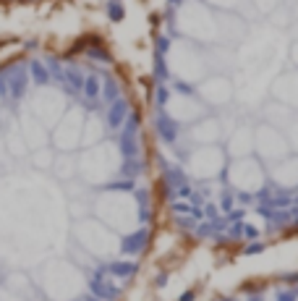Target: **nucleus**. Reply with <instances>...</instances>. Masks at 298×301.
<instances>
[{"label": "nucleus", "mask_w": 298, "mask_h": 301, "mask_svg": "<svg viewBox=\"0 0 298 301\" xmlns=\"http://www.w3.org/2000/svg\"><path fill=\"white\" fill-rule=\"evenodd\" d=\"M89 291L92 296H97L100 301H115L120 296V288L113 283V280H107V273H105V267L97 270L92 278H89Z\"/></svg>", "instance_id": "1"}, {"label": "nucleus", "mask_w": 298, "mask_h": 301, "mask_svg": "<svg viewBox=\"0 0 298 301\" xmlns=\"http://www.w3.org/2000/svg\"><path fill=\"white\" fill-rule=\"evenodd\" d=\"M154 131H157V137H160L165 144H176L178 142V134H181V126L160 108V110L154 113Z\"/></svg>", "instance_id": "2"}, {"label": "nucleus", "mask_w": 298, "mask_h": 301, "mask_svg": "<svg viewBox=\"0 0 298 301\" xmlns=\"http://www.w3.org/2000/svg\"><path fill=\"white\" fill-rule=\"evenodd\" d=\"M147 241H149V231L147 228H136V233H129L123 238V244H120V251L123 254H139V251H144L147 249Z\"/></svg>", "instance_id": "3"}, {"label": "nucleus", "mask_w": 298, "mask_h": 301, "mask_svg": "<svg viewBox=\"0 0 298 301\" xmlns=\"http://www.w3.org/2000/svg\"><path fill=\"white\" fill-rule=\"evenodd\" d=\"M129 102H125L123 97H118L115 102H110L107 105V128L110 131H115V128H120L123 126V120H125V115H129Z\"/></svg>", "instance_id": "4"}, {"label": "nucleus", "mask_w": 298, "mask_h": 301, "mask_svg": "<svg viewBox=\"0 0 298 301\" xmlns=\"http://www.w3.org/2000/svg\"><path fill=\"white\" fill-rule=\"evenodd\" d=\"M100 92H102V81H100V76H97V73H89V76H84L81 95L89 100V102H87V108H89V110L94 108V105H97V97H100Z\"/></svg>", "instance_id": "5"}, {"label": "nucleus", "mask_w": 298, "mask_h": 301, "mask_svg": "<svg viewBox=\"0 0 298 301\" xmlns=\"http://www.w3.org/2000/svg\"><path fill=\"white\" fill-rule=\"evenodd\" d=\"M136 262H129V260H115V262H110L105 267V273L107 275H113V278H131L136 273Z\"/></svg>", "instance_id": "6"}, {"label": "nucleus", "mask_w": 298, "mask_h": 301, "mask_svg": "<svg viewBox=\"0 0 298 301\" xmlns=\"http://www.w3.org/2000/svg\"><path fill=\"white\" fill-rule=\"evenodd\" d=\"M29 76L31 81H34L37 87H45V84H50V71H47V66L42 63V60H31L29 63Z\"/></svg>", "instance_id": "7"}, {"label": "nucleus", "mask_w": 298, "mask_h": 301, "mask_svg": "<svg viewBox=\"0 0 298 301\" xmlns=\"http://www.w3.org/2000/svg\"><path fill=\"white\" fill-rule=\"evenodd\" d=\"M165 184H167L170 189H173V186H183V184H188L181 165H167V168H165ZM170 189H167V191H170ZM170 194H173V191H170Z\"/></svg>", "instance_id": "8"}, {"label": "nucleus", "mask_w": 298, "mask_h": 301, "mask_svg": "<svg viewBox=\"0 0 298 301\" xmlns=\"http://www.w3.org/2000/svg\"><path fill=\"white\" fill-rule=\"evenodd\" d=\"M105 13H107V19L113 21V24H120V21L125 19L123 0H107V3H105Z\"/></svg>", "instance_id": "9"}, {"label": "nucleus", "mask_w": 298, "mask_h": 301, "mask_svg": "<svg viewBox=\"0 0 298 301\" xmlns=\"http://www.w3.org/2000/svg\"><path fill=\"white\" fill-rule=\"evenodd\" d=\"M100 95H105L107 105L115 102V100L120 97V87H118V81H115L113 76H105V81H102V92H100Z\"/></svg>", "instance_id": "10"}, {"label": "nucleus", "mask_w": 298, "mask_h": 301, "mask_svg": "<svg viewBox=\"0 0 298 301\" xmlns=\"http://www.w3.org/2000/svg\"><path fill=\"white\" fill-rule=\"evenodd\" d=\"M26 84H29V76L24 73V68H19V76H16V79L11 81V97H13V100L24 97V92H26Z\"/></svg>", "instance_id": "11"}, {"label": "nucleus", "mask_w": 298, "mask_h": 301, "mask_svg": "<svg viewBox=\"0 0 298 301\" xmlns=\"http://www.w3.org/2000/svg\"><path fill=\"white\" fill-rule=\"evenodd\" d=\"M120 155H123V157H136V155H139L136 137H129V134H120Z\"/></svg>", "instance_id": "12"}, {"label": "nucleus", "mask_w": 298, "mask_h": 301, "mask_svg": "<svg viewBox=\"0 0 298 301\" xmlns=\"http://www.w3.org/2000/svg\"><path fill=\"white\" fill-rule=\"evenodd\" d=\"M154 79H157V84H165V81L170 79V71H167V63H165V55H160V53L154 55Z\"/></svg>", "instance_id": "13"}, {"label": "nucleus", "mask_w": 298, "mask_h": 301, "mask_svg": "<svg viewBox=\"0 0 298 301\" xmlns=\"http://www.w3.org/2000/svg\"><path fill=\"white\" fill-rule=\"evenodd\" d=\"M141 173H144V165H141L136 157H125V162H123V176L136 181V176H141Z\"/></svg>", "instance_id": "14"}, {"label": "nucleus", "mask_w": 298, "mask_h": 301, "mask_svg": "<svg viewBox=\"0 0 298 301\" xmlns=\"http://www.w3.org/2000/svg\"><path fill=\"white\" fill-rule=\"evenodd\" d=\"M105 191H134L136 189V181L134 178H123V181H110V184L102 186Z\"/></svg>", "instance_id": "15"}, {"label": "nucleus", "mask_w": 298, "mask_h": 301, "mask_svg": "<svg viewBox=\"0 0 298 301\" xmlns=\"http://www.w3.org/2000/svg\"><path fill=\"white\" fill-rule=\"evenodd\" d=\"M87 55H89V58H94V60H100V63H113L110 53H107L105 48H100V45H92V48L87 50Z\"/></svg>", "instance_id": "16"}, {"label": "nucleus", "mask_w": 298, "mask_h": 301, "mask_svg": "<svg viewBox=\"0 0 298 301\" xmlns=\"http://www.w3.org/2000/svg\"><path fill=\"white\" fill-rule=\"evenodd\" d=\"M264 249H267V246H264V241H257V238H254V241H251V244L243 249V254H246V257H254V254H262Z\"/></svg>", "instance_id": "17"}, {"label": "nucleus", "mask_w": 298, "mask_h": 301, "mask_svg": "<svg viewBox=\"0 0 298 301\" xmlns=\"http://www.w3.org/2000/svg\"><path fill=\"white\" fill-rule=\"evenodd\" d=\"M154 50L160 53V55H165L167 50H170V37H165V34H160L154 39Z\"/></svg>", "instance_id": "18"}, {"label": "nucleus", "mask_w": 298, "mask_h": 301, "mask_svg": "<svg viewBox=\"0 0 298 301\" xmlns=\"http://www.w3.org/2000/svg\"><path fill=\"white\" fill-rule=\"evenodd\" d=\"M165 105H167V87L157 84V108H165Z\"/></svg>", "instance_id": "19"}, {"label": "nucleus", "mask_w": 298, "mask_h": 301, "mask_svg": "<svg viewBox=\"0 0 298 301\" xmlns=\"http://www.w3.org/2000/svg\"><path fill=\"white\" fill-rule=\"evenodd\" d=\"M243 236V223L238 220V223H233L230 225V231H228V238H241Z\"/></svg>", "instance_id": "20"}, {"label": "nucleus", "mask_w": 298, "mask_h": 301, "mask_svg": "<svg viewBox=\"0 0 298 301\" xmlns=\"http://www.w3.org/2000/svg\"><path fill=\"white\" fill-rule=\"evenodd\" d=\"M131 194L139 199V204H149V191H147V189H134Z\"/></svg>", "instance_id": "21"}, {"label": "nucleus", "mask_w": 298, "mask_h": 301, "mask_svg": "<svg viewBox=\"0 0 298 301\" xmlns=\"http://www.w3.org/2000/svg\"><path fill=\"white\" fill-rule=\"evenodd\" d=\"M243 212H246V209L241 207V209H228V223H238V220H243Z\"/></svg>", "instance_id": "22"}, {"label": "nucleus", "mask_w": 298, "mask_h": 301, "mask_svg": "<svg viewBox=\"0 0 298 301\" xmlns=\"http://www.w3.org/2000/svg\"><path fill=\"white\" fill-rule=\"evenodd\" d=\"M173 89H176V92H181V95H191V92H194V87H191V84H183V81H176V84H173Z\"/></svg>", "instance_id": "23"}, {"label": "nucleus", "mask_w": 298, "mask_h": 301, "mask_svg": "<svg viewBox=\"0 0 298 301\" xmlns=\"http://www.w3.org/2000/svg\"><path fill=\"white\" fill-rule=\"evenodd\" d=\"M259 236V231L254 228V225H243V238H248V241H254Z\"/></svg>", "instance_id": "24"}, {"label": "nucleus", "mask_w": 298, "mask_h": 301, "mask_svg": "<svg viewBox=\"0 0 298 301\" xmlns=\"http://www.w3.org/2000/svg\"><path fill=\"white\" fill-rule=\"evenodd\" d=\"M173 209H176V212H181V215H188L191 204H186V202H176V204H173Z\"/></svg>", "instance_id": "25"}, {"label": "nucleus", "mask_w": 298, "mask_h": 301, "mask_svg": "<svg viewBox=\"0 0 298 301\" xmlns=\"http://www.w3.org/2000/svg\"><path fill=\"white\" fill-rule=\"evenodd\" d=\"M188 215H191L194 220H201V218H204V209H201V207H194V204H191V209H188Z\"/></svg>", "instance_id": "26"}, {"label": "nucleus", "mask_w": 298, "mask_h": 301, "mask_svg": "<svg viewBox=\"0 0 298 301\" xmlns=\"http://www.w3.org/2000/svg\"><path fill=\"white\" fill-rule=\"evenodd\" d=\"M147 207H149V204H141V209H139V220H141V223L149 220V209H147Z\"/></svg>", "instance_id": "27"}, {"label": "nucleus", "mask_w": 298, "mask_h": 301, "mask_svg": "<svg viewBox=\"0 0 298 301\" xmlns=\"http://www.w3.org/2000/svg\"><path fill=\"white\" fill-rule=\"evenodd\" d=\"M277 301H295V293H290V291H285V293H277Z\"/></svg>", "instance_id": "28"}, {"label": "nucleus", "mask_w": 298, "mask_h": 301, "mask_svg": "<svg viewBox=\"0 0 298 301\" xmlns=\"http://www.w3.org/2000/svg\"><path fill=\"white\" fill-rule=\"evenodd\" d=\"M191 204H194V207H204V197H199V194L191 191Z\"/></svg>", "instance_id": "29"}, {"label": "nucleus", "mask_w": 298, "mask_h": 301, "mask_svg": "<svg viewBox=\"0 0 298 301\" xmlns=\"http://www.w3.org/2000/svg\"><path fill=\"white\" fill-rule=\"evenodd\" d=\"M154 283H157V285H160V288H162V285L167 283V273H160V275L154 278Z\"/></svg>", "instance_id": "30"}, {"label": "nucleus", "mask_w": 298, "mask_h": 301, "mask_svg": "<svg viewBox=\"0 0 298 301\" xmlns=\"http://www.w3.org/2000/svg\"><path fill=\"white\" fill-rule=\"evenodd\" d=\"M194 298H196V291H186V293H183L178 301H194Z\"/></svg>", "instance_id": "31"}, {"label": "nucleus", "mask_w": 298, "mask_h": 301, "mask_svg": "<svg viewBox=\"0 0 298 301\" xmlns=\"http://www.w3.org/2000/svg\"><path fill=\"white\" fill-rule=\"evenodd\" d=\"M233 207V199H230V194H225V197H223V209H225V212H228V209Z\"/></svg>", "instance_id": "32"}, {"label": "nucleus", "mask_w": 298, "mask_h": 301, "mask_svg": "<svg viewBox=\"0 0 298 301\" xmlns=\"http://www.w3.org/2000/svg\"><path fill=\"white\" fill-rule=\"evenodd\" d=\"M183 0H167V11H176V6H181Z\"/></svg>", "instance_id": "33"}, {"label": "nucleus", "mask_w": 298, "mask_h": 301, "mask_svg": "<svg viewBox=\"0 0 298 301\" xmlns=\"http://www.w3.org/2000/svg\"><path fill=\"white\" fill-rule=\"evenodd\" d=\"M178 225H181V228H188V225H191V220H188V218H178Z\"/></svg>", "instance_id": "34"}, {"label": "nucleus", "mask_w": 298, "mask_h": 301, "mask_svg": "<svg viewBox=\"0 0 298 301\" xmlns=\"http://www.w3.org/2000/svg\"><path fill=\"white\" fill-rule=\"evenodd\" d=\"M84 301H100V298H97V296H92V293H89V296H84Z\"/></svg>", "instance_id": "35"}, {"label": "nucleus", "mask_w": 298, "mask_h": 301, "mask_svg": "<svg viewBox=\"0 0 298 301\" xmlns=\"http://www.w3.org/2000/svg\"><path fill=\"white\" fill-rule=\"evenodd\" d=\"M248 301H262V298H259V296H251V298H248Z\"/></svg>", "instance_id": "36"}]
</instances>
